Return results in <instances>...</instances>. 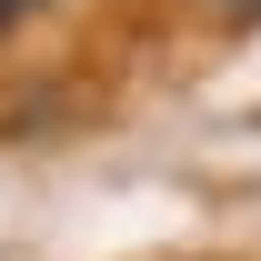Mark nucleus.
Returning a JSON list of instances; mask_svg holds the SVG:
<instances>
[{"mask_svg":"<svg viewBox=\"0 0 261 261\" xmlns=\"http://www.w3.org/2000/svg\"><path fill=\"white\" fill-rule=\"evenodd\" d=\"M50 0H0V31H20V20H40Z\"/></svg>","mask_w":261,"mask_h":261,"instance_id":"nucleus-1","label":"nucleus"}]
</instances>
